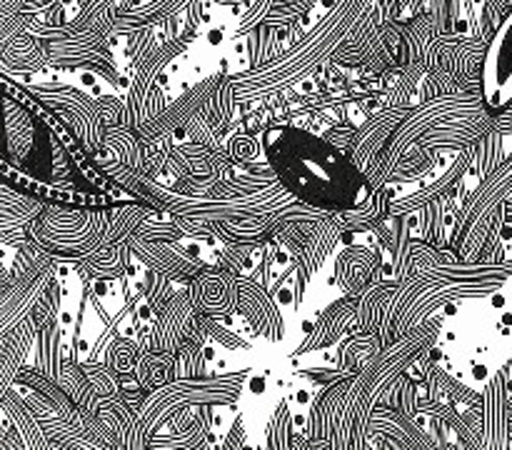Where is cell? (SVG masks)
Masks as SVG:
<instances>
[{"instance_id":"12","label":"cell","mask_w":512,"mask_h":450,"mask_svg":"<svg viewBox=\"0 0 512 450\" xmlns=\"http://www.w3.org/2000/svg\"><path fill=\"white\" fill-rule=\"evenodd\" d=\"M510 365H503L480 390L478 403L465 405L463 418L478 433L483 448H512Z\"/></svg>"},{"instance_id":"39","label":"cell","mask_w":512,"mask_h":450,"mask_svg":"<svg viewBox=\"0 0 512 450\" xmlns=\"http://www.w3.org/2000/svg\"><path fill=\"white\" fill-rule=\"evenodd\" d=\"M140 355V343L133 338V335H118L113 343L105 350L103 363H108L110 368L118 370L120 375H135V363H138Z\"/></svg>"},{"instance_id":"17","label":"cell","mask_w":512,"mask_h":450,"mask_svg":"<svg viewBox=\"0 0 512 450\" xmlns=\"http://www.w3.org/2000/svg\"><path fill=\"white\" fill-rule=\"evenodd\" d=\"M483 95L485 103L500 113L512 105V8L503 23L495 28L493 38L488 40L483 73Z\"/></svg>"},{"instance_id":"7","label":"cell","mask_w":512,"mask_h":450,"mask_svg":"<svg viewBox=\"0 0 512 450\" xmlns=\"http://www.w3.org/2000/svg\"><path fill=\"white\" fill-rule=\"evenodd\" d=\"M485 110H493L485 103L483 90H465V93L455 95H438V98L423 100V103L413 105L410 113L405 115L403 123L398 125V130L393 133L390 143L385 145V150L380 153V158L375 160L373 170L368 173V180L373 188H383L393 180V173L398 170L400 160L408 155V150L413 148L415 140L425 133L428 128H433L435 123L445 118H455V115L465 113H485Z\"/></svg>"},{"instance_id":"37","label":"cell","mask_w":512,"mask_h":450,"mask_svg":"<svg viewBox=\"0 0 512 450\" xmlns=\"http://www.w3.org/2000/svg\"><path fill=\"white\" fill-rule=\"evenodd\" d=\"M293 398L283 395V400L278 403V408L273 410V415L268 418L263 428V438H260V448H275V450H288L293 448L295 438V418H293Z\"/></svg>"},{"instance_id":"36","label":"cell","mask_w":512,"mask_h":450,"mask_svg":"<svg viewBox=\"0 0 512 450\" xmlns=\"http://www.w3.org/2000/svg\"><path fill=\"white\" fill-rule=\"evenodd\" d=\"M105 150L110 158L120 160L133 170H148L145 165V143L140 140L138 130L123 128V125H110L105 133Z\"/></svg>"},{"instance_id":"31","label":"cell","mask_w":512,"mask_h":450,"mask_svg":"<svg viewBox=\"0 0 512 450\" xmlns=\"http://www.w3.org/2000/svg\"><path fill=\"white\" fill-rule=\"evenodd\" d=\"M65 363V333L60 320H50V323L40 325L38 340L33 345V360L28 365H33L35 370H40L48 378L60 380V370Z\"/></svg>"},{"instance_id":"21","label":"cell","mask_w":512,"mask_h":450,"mask_svg":"<svg viewBox=\"0 0 512 450\" xmlns=\"http://www.w3.org/2000/svg\"><path fill=\"white\" fill-rule=\"evenodd\" d=\"M360 333L358 320V295H340L338 300L328 305L318 318L313 320L310 330L293 355L315 353V350L333 348L335 343H343L348 335Z\"/></svg>"},{"instance_id":"40","label":"cell","mask_w":512,"mask_h":450,"mask_svg":"<svg viewBox=\"0 0 512 450\" xmlns=\"http://www.w3.org/2000/svg\"><path fill=\"white\" fill-rule=\"evenodd\" d=\"M175 280L168 278L165 273H160V270L155 268H145L143 265V278H140V290H143V295L148 298L150 308H153V313H160V310L165 308V303H168L170 298H173L175 288H170Z\"/></svg>"},{"instance_id":"32","label":"cell","mask_w":512,"mask_h":450,"mask_svg":"<svg viewBox=\"0 0 512 450\" xmlns=\"http://www.w3.org/2000/svg\"><path fill=\"white\" fill-rule=\"evenodd\" d=\"M58 383L63 385L65 393L75 400V405H78L80 410H85L88 415H95V418H98L103 395H100L98 388L90 383L88 373L83 370V363H80V360H65Z\"/></svg>"},{"instance_id":"35","label":"cell","mask_w":512,"mask_h":450,"mask_svg":"<svg viewBox=\"0 0 512 450\" xmlns=\"http://www.w3.org/2000/svg\"><path fill=\"white\" fill-rule=\"evenodd\" d=\"M425 385H428L430 398L443 400V403H453V400H458V403L463 405H473L478 403L480 398V388H470L468 383L455 378L453 373H448V370H445L440 363H435V360L433 365H430Z\"/></svg>"},{"instance_id":"20","label":"cell","mask_w":512,"mask_h":450,"mask_svg":"<svg viewBox=\"0 0 512 450\" xmlns=\"http://www.w3.org/2000/svg\"><path fill=\"white\" fill-rule=\"evenodd\" d=\"M383 278V253L378 233L373 230L368 243H350L338 250L333 263V285L340 293L355 295L373 280Z\"/></svg>"},{"instance_id":"3","label":"cell","mask_w":512,"mask_h":450,"mask_svg":"<svg viewBox=\"0 0 512 450\" xmlns=\"http://www.w3.org/2000/svg\"><path fill=\"white\" fill-rule=\"evenodd\" d=\"M155 213L160 210L143 200H130L113 208L48 203L28 225V238L58 260L78 263L118 240L130 238L138 225Z\"/></svg>"},{"instance_id":"15","label":"cell","mask_w":512,"mask_h":450,"mask_svg":"<svg viewBox=\"0 0 512 450\" xmlns=\"http://www.w3.org/2000/svg\"><path fill=\"white\" fill-rule=\"evenodd\" d=\"M238 295H240V315L253 325L258 340L265 345L285 343L288 338V320L283 315V305L273 295V290L265 288L263 283L253 278V275H238Z\"/></svg>"},{"instance_id":"6","label":"cell","mask_w":512,"mask_h":450,"mask_svg":"<svg viewBox=\"0 0 512 450\" xmlns=\"http://www.w3.org/2000/svg\"><path fill=\"white\" fill-rule=\"evenodd\" d=\"M512 198V155L503 160L478 188L458 205L455 235L450 248L463 260H480L490 233L508 220V200Z\"/></svg>"},{"instance_id":"22","label":"cell","mask_w":512,"mask_h":450,"mask_svg":"<svg viewBox=\"0 0 512 450\" xmlns=\"http://www.w3.org/2000/svg\"><path fill=\"white\" fill-rule=\"evenodd\" d=\"M413 108V105H410ZM408 105H383L380 110L370 113L363 123L358 125V133H355L353 145H350L348 155L365 175L373 170L375 160L380 158V153L385 150V145L390 143L393 133L398 130V125L403 123L405 115L410 113Z\"/></svg>"},{"instance_id":"28","label":"cell","mask_w":512,"mask_h":450,"mask_svg":"<svg viewBox=\"0 0 512 450\" xmlns=\"http://www.w3.org/2000/svg\"><path fill=\"white\" fill-rule=\"evenodd\" d=\"M455 215H458L455 193L430 200L428 205L415 210L413 238L425 240V243L435 245V248H450L455 235Z\"/></svg>"},{"instance_id":"11","label":"cell","mask_w":512,"mask_h":450,"mask_svg":"<svg viewBox=\"0 0 512 450\" xmlns=\"http://www.w3.org/2000/svg\"><path fill=\"white\" fill-rule=\"evenodd\" d=\"M5 153L3 158L40 180H53L55 145L48 123L20 100L3 93Z\"/></svg>"},{"instance_id":"14","label":"cell","mask_w":512,"mask_h":450,"mask_svg":"<svg viewBox=\"0 0 512 450\" xmlns=\"http://www.w3.org/2000/svg\"><path fill=\"white\" fill-rule=\"evenodd\" d=\"M198 308L188 293V285L175 290L173 298L165 303L160 313H153V318L145 325H138L133 338L138 340L140 348L145 350H163V353H175L185 343L193 325Z\"/></svg>"},{"instance_id":"10","label":"cell","mask_w":512,"mask_h":450,"mask_svg":"<svg viewBox=\"0 0 512 450\" xmlns=\"http://www.w3.org/2000/svg\"><path fill=\"white\" fill-rule=\"evenodd\" d=\"M23 85L38 103L53 110L63 123L70 125L80 143L85 145L90 155L98 163L110 160V153L105 150V133H108V123L103 118V108L100 100L85 93L83 88H73L68 83H53V80H25Z\"/></svg>"},{"instance_id":"19","label":"cell","mask_w":512,"mask_h":450,"mask_svg":"<svg viewBox=\"0 0 512 450\" xmlns=\"http://www.w3.org/2000/svg\"><path fill=\"white\" fill-rule=\"evenodd\" d=\"M188 293L193 298L198 313L208 318L233 320L240 313L238 273L210 263L200 275L188 283Z\"/></svg>"},{"instance_id":"23","label":"cell","mask_w":512,"mask_h":450,"mask_svg":"<svg viewBox=\"0 0 512 450\" xmlns=\"http://www.w3.org/2000/svg\"><path fill=\"white\" fill-rule=\"evenodd\" d=\"M370 448H440L438 440L415 418L400 413L393 405L380 403L370 420Z\"/></svg>"},{"instance_id":"26","label":"cell","mask_w":512,"mask_h":450,"mask_svg":"<svg viewBox=\"0 0 512 450\" xmlns=\"http://www.w3.org/2000/svg\"><path fill=\"white\" fill-rule=\"evenodd\" d=\"M98 423L108 435L110 448H143L138 430V408L123 393L103 395Z\"/></svg>"},{"instance_id":"4","label":"cell","mask_w":512,"mask_h":450,"mask_svg":"<svg viewBox=\"0 0 512 450\" xmlns=\"http://www.w3.org/2000/svg\"><path fill=\"white\" fill-rule=\"evenodd\" d=\"M355 18H358V8L345 5L313 33L275 55L273 60L233 75L238 105L260 103V100L283 95L285 90L320 75V70H328V63L335 60V55L343 48V40L350 35V28H355Z\"/></svg>"},{"instance_id":"9","label":"cell","mask_w":512,"mask_h":450,"mask_svg":"<svg viewBox=\"0 0 512 450\" xmlns=\"http://www.w3.org/2000/svg\"><path fill=\"white\" fill-rule=\"evenodd\" d=\"M185 40H173V43L153 45L143 48L128 70V85H125L123 110L118 115V125L130 130H138L148 120H153L165 105L170 103L160 88L168 80V65L183 53Z\"/></svg>"},{"instance_id":"41","label":"cell","mask_w":512,"mask_h":450,"mask_svg":"<svg viewBox=\"0 0 512 450\" xmlns=\"http://www.w3.org/2000/svg\"><path fill=\"white\" fill-rule=\"evenodd\" d=\"M233 320H220V318H208V330H210V340L218 343L220 348L225 350H235V353H250L253 350V343H250L245 335L235 333Z\"/></svg>"},{"instance_id":"5","label":"cell","mask_w":512,"mask_h":450,"mask_svg":"<svg viewBox=\"0 0 512 450\" xmlns=\"http://www.w3.org/2000/svg\"><path fill=\"white\" fill-rule=\"evenodd\" d=\"M248 373L250 370L243 368L228 373L190 375L148 390L143 403L138 405V430L143 448H150V440L160 433V428H165L175 415L185 410L203 408V405H238Z\"/></svg>"},{"instance_id":"29","label":"cell","mask_w":512,"mask_h":450,"mask_svg":"<svg viewBox=\"0 0 512 450\" xmlns=\"http://www.w3.org/2000/svg\"><path fill=\"white\" fill-rule=\"evenodd\" d=\"M0 413L10 420L13 430L23 440L25 450H53V440L48 438L38 413L28 403V398L20 393L18 385L0 393Z\"/></svg>"},{"instance_id":"2","label":"cell","mask_w":512,"mask_h":450,"mask_svg":"<svg viewBox=\"0 0 512 450\" xmlns=\"http://www.w3.org/2000/svg\"><path fill=\"white\" fill-rule=\"evenodd\" d=\"M260 138L280 183L303 203L340 213L360 208L373 195L368 175L325 135L280 120L260 130Z\"/></svg>"},{"instance_id":"25","label":"cell","mask_w":512,"mask_h":450,"mask_svg":"<svg viewBox=\"0 0 512 450\" xmlns=\"http://www.w3.org/2000/svg\"><path fill=\"white\" fill-rule=\"evenodd\" d=\"M488 40H433L430 50V70H448L460 80H475L483 73Z\"/></svg>"},{"instance_id":"33","label":"cell","mask_w":512,"mask_h":450,"mask_svg":"<svg viewBox=\"0 0 512 450\" xmlns=\"http://www.w3.org/2000/svg\"><path fill=\"white\" fill-rule=\"evenodd\" d=\"M235 105H238V98H235V80L233 75H228L223 70V78L215 85V90L210 93L208 103L203 108V118L208 120L210 128L218 130L220 135H228V130L233 128L235 120Z\"/></svg>"},{"instance_id":"16","label":"cell","mask_w":512,"mask_h":450,"mask_svg":"<svg viewBox=\"0 0 512 450\" xmlns=\"http://www.w3.org/2000/svg\"><path fill=\"white\" fill-rule=\"evenodd\" d=\"M200 238L190 240L188 248H183L185 240H148L140 235H130V245H133L135 260L145 268H155L173 278L175 283L188 285L195 275L203 273L208 268V260L200 258V253H193V245Z\"/></svg>"},{"instance_id":"27","label":"cell","mask_w":512,"mask_h":450,"mask_svg":"<svg viewBox=\"0 0 512 450\" xmlns=\"http://www.w3.org/2000/svg\"><path fill=\"white\" fill-rule=\"evenodd\" d=\"M38 330V320L30 313L18 325H13L8 333H0V393L15 385L20 368L28 363V355L33 353Z\"/></svg>"},{"instance_id":"38","label":"cell","mask_w":512,"mask_h":450,"mask_svg":"<svg viewBox=\"0 0 512 450\" xmlns=\"http://www.w3.org/2000/svg\"><path fill=\"white\" fill-rule=\"evenodd\" d=\"M428 385L425 380L413 378V375L403 373L398 380H395L393 388L388 390V395L383 398L385 405H393L400 413L410 415V418H418L420 415V403L428 398Z\"/></svg>"},{"instance_id":"8","label":"cell","mask_w":512,"mask_h":450,"mask_svg":"<svg viewBox=\"0 0 512 450\" xmlns=\"http://www.w3.org/2000/svg\"><path fill=\"white\" fill-rule=\"evenodd\" d=\"M58 268L60 260L30 238L15 248V260L5 263L0 275V333H8L33 313L45 290L58 278Z\"/></svg>"},{"instance_id":"13","label":"cell","mask_w":512,"mask_h":450,"mask_svg":"<svg viewBox=\"0 0 512 450\" xmlns=\"http://www.w3.org/2000/svg\"><path fill=\"white\" fill-rule=\"evenodd\" d=\"M343 225L335 220V213L330 218L318 220L310 230L308 238L300 245H295L290 253H293V290H295V308H300L305 293H308L310 285L315 283L320 270L325 268V263L330 260V255L335 250L343 248Z\"/></svg>"},{"instance_id":"18","label":"cell","mask_w":512,"mask_h":450,"mask_svg":"<svg viewBox=\"0 0 512 450\" xmlns=\"http://www.w3.org/2000/svg\"><path fill=\"white\" fill-rule=\"evenodd\" d=\"M220 78H223V73H213V75H208V78L193 83L190 88H185L183 93H180V98L170 100V103L165 105V108L160 110L153 120H148L145 125H140L138 128L140 140H143V143H150V140H155V138L175 135V130L188 128L190 120L198 118V115L203 113L205 103H208L210 93H213L215 85L220 83Z\"/></svg>"},{"instance_id":"1","label":"cell","mask_w":512,"mask_h":450,"mask_svg":"<svg viewBox=\"0 0 512 450\" xmlns=\"http://www.w3.org/2000/svg\"><path fill=\"white\" fill-rule=\"evenodd\" d=\"M445 320V315H433L418 330L370 355L353 375L320 385L308 405V448H370L375 408L408 365L438 343Z\"/></svg>"},{"instance_id":"24","label":"cell","mask_w":512,"mask_h":450,"mask_svg":"<svg viewBox=\"0 0 512 450\" xmlns=\"http://www.w3.org/2000/svg\"><path fill=\"white\" fill-rule=\"evenodd\" d=\"M45 200L10 180L0 183V245L18 248L28 240V225L45 210Z\"/></svg>"},{"instance_id":"30","label":"cell","mask_w":512,"mask_h":450,"mask_svg":"<svg viewBox=\"0 0 512 450\" xmlns=\"http://www.w3.org/2000/svg\"><path fill=\"white\" fill-rule=\"evenodd\" d=\"M133 260L135 253L133 245H130V238H123L118 243L103 248L100 253L90 255V258L78 260V263H73V268L88 283H93V280H120L123 275L130 273Z\"/></svg>"},{"instance_id":"34","label":"cell","mask_w":512,"mask_h":450,"mask_svg":"<svg viewBox=\"0 0 512 450\" xmlns=\"http://www.w3.org/2000/svg\"><path fill=\"white\" fill-rule=\"evenodd\" d=\"M175 378H178V358H175V353L140 348L138 363H135V380L145 390H153Z\"/></svg>"}]
</instances>
